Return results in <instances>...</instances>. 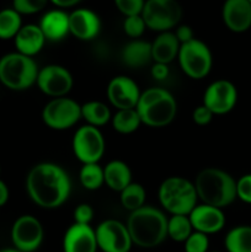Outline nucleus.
I'll list each match as a JSON object with an SVG mask.
<instances>
[{
  "instance_id": "obj_29",
  "label": "nucleus",
  "mask_w": 251,
  "mask_h": 252,
  "mask_svg": "<svg viewBox=\"0 0 251 252\" xmlns=\"http://www.w3.org/2000/svg\"><path fill=\"white\" fill-rule=\"evenodd\" d=\"M79 181L81 186L89 191H95L98 189L103 184V167L98 165V162L95 164H83V167L79 172Z\"/></svg>"
},
{
  "instance_id": "obj_26",
  "label": "nucleus",
  "mask_w": 251,
  "mask_h": 252,
  "mask_svg": "<svg viewBox=\"0 0 251 252\" xmlns=\"http://www.w3.org/2000/svg\"><path fill=\"white\" fill-rule=\"evenodd\" d=\"M228 252H251V226L239 225L231 229L224 239Z\"/></svg>"
},
{
  "instance_id": "obj_28",
  "label": "nucleus",
  "mask_w": 251,
  "mask_h": 252,
  "mask_svg": "<svg viewBox=\"0 0 251 252\" xmlns=\"http://www.w3.org/2000/svg\"><path fill=\"white\" fill-rule=\"evenodd\" d=\"M120 194L121 204L123 206V208L129 212H134L142 208L145 203V198H147L145 189L137 182H132L128 185L125 189L120 192Z\"/></svg>"
},
{
  "instance_id": "obj_36",
  "label": "nucleus",
  "mask_w": 251,
  "mask_h": 252,
  "mask_svg": "<svg viewBox=\"0 0 251 252\" xmlns=\"http://www.w3.org/2000/svg\"><path fill=\"white\" fill-rule=\"evenodd\" d=\"M236 198L251 204V174L244 175L236 181Z\"/></svg>"
},
{
  "instance_id": "obj_7",
  "label": "nucleus",
  "mask_w": 251,
  "mask_h": 252,
  "mask_svg": "<svg viewBox=\"0 0 251 252\" xmlns=\"http://www.w3.org/2000/svg\"><path fill=\"white\" fill-rule=\"evenodd\" d=\"M177 59L182 71L194 80L206 78L213 66L211 49L204 42L197 38L180 46Z\"/></svg>"
},
{
  "instance_id": "obj_44",
  "label": "nucleus",
  "mask_w": 251,
  "mask_h": 252,
  "mask_svg": "<svg viewBox=\"0 0 251 252\" xmlns=\"http://www.w3.org/2000/svg\"><path fill=\"white\" fill-rule=\"evenodd\" d=\"M213 252H218V251H213Z\"/></svg>"
},
{
  "instance_id": "obj_8",
  "label": "nucleus",
  "mask_w": 251,
  "mask_h": 252,
  "mask_svg": "<svg viewBox=\"0 0 251 252\" xmlns=\"http://www.w3.org/2000/svg\"><path fill=\"white\" fill-rule=\"evenodd\" d=\"M140 15L148 29L161 33L170 31L179 24L182 9L177 0H145Z\"/></svg>"
},
{
  "instance_id": "obj_25",
  "label": "nucleus",
  "mask_w": 251,
  "mask_h": 252,
  "mask_svg": "<svg viewBox=\"0 0 251 252\" xmlns=\"http://www.w3.org/2000/svg\"><path fill=\"white\" fill-rule=\"evenodd\" d=\"M81 118H84L89 126L98 128L110 122L112 115L106 103L101 101H89L81 105Z\"/></svg>"
},
{
  "instance_id": "obj_16",
  "label": "nucleus",
  "mask_w": 251,
  "mask_h": 252,
  "mask_svg": "<svg viewBox=\"0 0 251 252\" xmlns=\"http://www.w3.org/2000/svg\"><path fill=\"white\" fill-rule=\"evenodd\" d=\"M188 218L193 230L206 235L218 233L225 225V216L223 209L204 203L197 204L188 214Z\"/></svg>"
},
{
  "instance_id": "obj_34",
  "label": "nucleus",
  "mask_w": 251,
  "mask_h": 252,
  "mask_svg": "<svg viewBox=\"0 0 251 252\" xmlns=\"http://www.w3.org/2000/svg\"><path fill=\"white\" fill-rule=\"evenodd\" d=\"M145 22L143 20L142 15H134V16H127L125 22H123V30H125L126 34L132 38L137 39L144 33L145 30Z\"/></svg>"
},
{
  "instance_id": "obj_33",
  "label": "nucleus",
  "mask_w": 251,
  "mask_h": 252,
  "mask_svg": "<svg viewBox=\"0 0 251 252\" xmlns=\"http://www.w3.org/2000/svg\"><path fill=\"white\" fill-rule=\"evenodd\" d=\"M208 235L193 231L185 241V252H208Z\"/></svg>"
},
{
  "instance_id": "obj_38",
  "label": "nucleus",
  "mask_w": 251,
  "mask_h": 252,
  "mask_svg": "<svg viewBox=\"0 0 251 252\" xmlns=\"http://www.w3.org/2000/svg\"><path fill=\"white\" fill-rule=\"evenodd\" d=\"M213 116L214 115L209 108H207L204 105H201L194 108V111L192 112V120L196 125L207 126L208 123H211Z\"/></svg>"
},
{
  "instance_id": "obj_45",
  "label": "nucleus",
  "mask_w": 251,
  "mask_h": 252,
  "mask_svg": "<svg viewBox=\"0 0 251 252\" xmlns=\"http://www.w3.org/2000/svg\"><path fill=\"white\" fill-rule=\"evenodd\" d=\"M249 1H250V2H251V0H249Z\"/></svg>"
},
{
  "instance_id": "obj_6",
  "label": "nucleus",
  "mask_w": 251,
  "mask_h": 252,
  "mask_svg": "<svg viewBox=\"0 0 251 252\" xmlns=\"http://www.w3.org/2000/svg\"><path fill=\"white\" fill-rule=\"evenodd\" d=\"M38 71L34 59L19 52L7 53L0 58V83L10 90L30 89L36 84Z\"/></svg>"
},
{
  "instance_id": "obj_41",
  "label": "nucleus",
  "mask_w": 251,
  "mask_h": 252,
  "mask_svg": "<svg viewBox=\"0 0 251 252\" xmlns=\"http://www.w3.org/2000/svg\"><path fill=\"white\" fill-rule=\"evenodd\" d=\"M9 201V189L2 180H0V207L5 206Z\"/></svg>"
},
{
  "instance_id": "obj_2",
  "label": "nucleus",
  "mask_w": 251,
  "mask_h": 252,
  "mask_svg": "<svg viewBox=\"0 0 251 252\" xmlns=\"http://www.w3.org/2000/svg\"><path fill=\"white\" fill-rule=\"evenodd\" d=\"M126 225L133 244L139 248H157L167 238L166 216L154 207L143 206L130 212Z\"/></svg>"
},
{
  "instance_id": "obj_11",
  "label": "nucleus",
  "mask_w": 251,
  "mask_h": 252,
  "mask_svg": "<svg viewBox=\"0 0 251 252\" xmlns=\"http://www.w3.org/2000/svg\"><path fill=\"white\" fill-rule=\"evenodd\" d=\"M97 248L103 252H129L133 245L127 225L116 219H107L95 230Z\"/></svg>"
},
{
  "instance_id": "obj_14",
  "label": "nucleus",
  "mask_w": 251,
  "mask_h": 252,
  "mask_svg": "<svg viewBox=\"0 0 251 252\" xmlns=\"http://www.w3.org/2000/svg\"><path fill=\"white\" fill-rule=\"evenodd\" d=\"M238 101V90L231 81L220 79L209 84L203 95V105L213 115H225L230 112Z\"/></svg>"
},
{
  "instance_id": "obj_23",
  "label": "nucleus",
  "mask_w": 251,
  "mask_h": 252,
  "mask_svg": "<svg viewBox=\"0 0 251 252\" xmlns=\"http://www.w3.org/2000/svg\"><path fill=\"white\" fill-rule=\"evenodd\" d=\"M103 179L108 189L121 192L132 184V171L122 160H112L103 167Z\"/></svg>"
},
{
  "instance_id": "obj_13",
  "label": "nucleus",
  "mask_w": 251,
  "mask_h": 252,
  "mask_svg": "<svg viewBox=\"0 0 251 252\" xmlns=\"http://www.w3.org/2000/svg\"><path fill=\"white\" fill-rule=\"evenodd\" d=\"M36 84L44 95L57 98L64 97L70 93L74 80L66 68L58 64H49L39 69Z\"/></svg>"
},
{
  "instance_id": "obj_32",
  "label": "nucleus",
  "mask_w": 251,
  "mask_h": 252,
  "mask_svg": "<svg viewBox=\"0 0 251 252\" xmlns=\"http://www.w3.org/2000/svg\"><path fill=\"white\" fill-rule=\"evenodd\" d=\"M48 0H12V9L20 15H32L46 7Z\"/></svg>"
},
{
  "instance_id": "obj_20",
  "label": "nucleus",
  "mask_w": 251,
  "mask_h": 252,
  "mask_svg": "<svg viewBox=\"0 0 251 252\" xmlns=\"http://www.w3.org/2000/svg\"><path fill=\"white\" fill-rule=\"evenodd\" d=\"M17 52L24 56L33 57L38 54L46 43V37L38 25H25L14 38Z\"/></svg>"
},
{
  "instance_id": "obj_5",
  "label": "nucleus",
  "mask_w": 251,
  "mask_h": 252,
  "mask_svg": "<svg viewBox=\"0 0 251 252\" xmlns=\"http://www.w3.org/2000/svg\"><path fill=\"white\" fill-rule=\"evenodd\" d=\"M157 196L162 208L171 216H188L198 199L194 184L181 176L165 179L159 186Z\"/></svg>"
},
{
  "instance_id": "obj_35",
  "label": "nucleus",
  "mask_w": 251,
  "mask_h": 252,
  "mask_svg": "<svg viewBox=\"0 0 251 252\" xmlns=\"http://www.w3.org/2000/svg\"><path fill=\"white\" fill-rule=\"evenodd\" d=\"M115 4L117 9L127 17L142 14L145 0H115Z\"/></svg>"
},
{
  "instance_id": "obj_19",
  "label": "nucleus",
  "mask_w": 251,
  "mask_h": 252,
  "mask_svg": "<svg viewBox=\"0 0 251 252\" xmlns=\"http://www.w3.org/2000/svg\"><path fill=\"white\" fill-rule=\"evenodd\" d=\"M223 21L230 31L241 33L251 27V2L249 0H225Z\"/></svg>"
},
{
  "instance_id": "obj_30",
  "label": "nucleus",
  "mask_w": 251,
  "mask_h": 252,
  "mask_svg": "<svg viewBox=\"0 0 251 252\" xmlns=\"http://www.w3.org/2000/svg\"><path fill=\"white\" fill-rule=\"evenodd\" d=\"M193 233L188 216H171L167 219V236L176 243H185Z\"/></svg>"
},
{
  "instance_id": "obj_18",
  "label": "nucleus",
  "mask_w": 251,
  "mask_h": 252,
  "mask_svg": "<svg viewBox=\"0 0 251 252\" xmlns=\"http://www.w3.org/2000/svg\"><path fill=\"white\" fill-rule=\"evenodd\" d=\"M97 249L95 230L90 225L74 223L64 234V252H96Z\"/></svg>"
},
{
  "instance_id": "obj_12",
  "label": "nucleus",
  "mask_w": 251,
  "mask_h": 252,
  "mask_svg": "<svg viewBox=\"0 0 251 252\" xmlns=\"http://www.w3.org/2000/svg\"><path fill=\"white\" fill-rule=\"evenodd\" d=\"M44 231L41 221L33 216H21L11 229V240L20 252H33L41 246Z\"/></svg>"
},
{
  "instance_id": "obj_1",
  "label": "nucleus",
  "mask_w": 251,
  "mask_h": 252,
  "mask_svg": "<svg viewBox=\"0 0 251 252\" xmlns=\"http://www.w3.org/2000/svg\"><path fill=\"white\" fill-rule=\"evenodd\" d=\"M30 198L44 209H56L68 201L71 181L68 172L54 162H39L26 177Z\"/></svg>"
},
{
  "instance_id": "obj_31",
  "label": "nucleus",
  "mask_w": 251,
  "mask_h": 252,
  "mask_svg": "<svg viewBox=\"0 0 251 252\" xmlns=\"http://www.w3.org/2000/svg\"><path fill=\"white\" fill-rule=\"evenodd\" d=\"M22 27L21 15L14 9H4L0 11V39L15 38Z\"/></svg>"
},
{
  "instance_id": "obj_43",
  "label": "nucleus",
  "mask_w": 251,
  "mask_h": 252,
  "mask_svg": "<svg viewBox=\"0 0 251 252\" xmlns=\"http://www.w3.org/2000/svg\"><path fill=\"white\" fill-rule=\"evenodd\" d=\"M0 252H20V251L16 250V249H2V250H0Z\"/></svg>"
},
{
  "instance_id": "obj_42",
  "label": "nucleus",
  "mask_w": 251,
  "mask_h": 252,
  "mask_svg": "<svg viewBox=\"0 0 251 252\" xmlns=\"http://www.w3.org/2000/svg\"><path fill=\"white\" fill-rule=\"evenodd\" d=\"M58 7H70L78 4L80 0H49Z\"/></svg>"
},
{
  "instance_id": "obj_9",
  "label": "nucleus",
  "mask_w": 251,
  "mask_h": 252,
  "mask_svg": "<svg viewBox=\"0 0 251 252\" xmlns=\"http://www.w3.org/2000/svg\"><path fill=\"white\" fill-rule=\"evenodd\" d=\"M81 118V105L70 97L52 98L42 110L44 125L54 130L74 127Z\"/></svg>"
},
{
  "instance_id": "obj_17",
  "label": "nucleus",
  "mask_w": 251,
  "mask_h": 252,
  "mask_svg": "<svg viewBox=\"0 0 251 252\" xmlns=\"http://www.w3.org/2000/svg\"><path fill=\"white\" fill-rule=\"evenodd\" d=\"M101 30L100 17L90 9H76L69 14V33L80 41H91Z\"/></svg>"
},
{
  "instance_id": "obj_40",
  "label": "nucleus",
  "mask_w": 251,
  "mask_h": 252,
  "mask_svg": "<svg viewBox=\"0 0 251 252\" xmlns=\"http://www.w3.org/2000/svg\"><path fill=\"white\" fill-rule=\"evenodd\" d=\"M152 76L155 79V80H165V79L169 76V66L166 64H160L155 63L154 65L152 66Z\"/></svg>"
},
{
  "instance_id": "obj_27",
  "label": "nucleus",
  "mask_w": 251,
  "mask_h": 252,
  "mask_svg": "<svg viewBox=\"0 0 251 252\" xmlns=\"http://www.w3.org/2000/svg\"><path fill=\"white\" fill-rule=\"evenodd\" d=\"M111 121H112L113 129L121 134H130L135 132L142 125V120H140L137 108L117 110Z\"/></svg>"
},
{
  "instance_id": "obj_15",
  "label": "nucleus",
  "mask_w": 251,
  "mask_h": 252,
  "mask_svg": "<svg viewBox=\"0 0 251 252\" xmlns=\"http://www.w3.org/2000/svg\"><path fill=\"white\" fill-rule=\"evenodd\" d=\"M138 84L126 75H118L111 79L107 86V97L113 107L117 110L135 108L140 97Z\"/></svg>"
},
{
  "instance_id": "obj_10",
  "label": "nucleus",
  "mask_w": 251,
  "mask_h": 252,
  "mask_svg": "<svg viewBox=\"0 0 251 252\" xmlns=\"http://www.w3.org/2000/svg\"><path fill=\"white\" fill-rule=\"evenodd\" d=\"M71 147L79 161L83 164H95L105 154L106 143L98 128L86 125L76 130Z\"/></svg>"
},
{
  "instance_id": "obj_3",
  "label": "nucleus",
  "mask_w": 251,
  "mask_h": 252,
  "mask_svg": "<svg viewBox=\"0 0 251 252\" xmlns=\"http://www.w3.org/2000/svg\"><path fill=\"white\" fill-rule=\"evenodd\" d=\"M198 199L217 208H225L236 199V181L231 175L217 167H206L194 181Z\"/></svg>"
},
{
  "instance_id": "obj_21",
  "label": "nucleus",
  "mask_w": 251,
  "mask_h": 252,
  "mask_svg": "<svg viewBox=\"0 0 251 252\" xmlns=\"http://www.w3.org/2000/svg\"><path fill=\"white\" fill-rule=\"evenodd\" d=\"M38 26L47 41H62L69 33V14L63 10H51L42 16Z\"/></svg>"
},
{
  "instance_id": "obj_24",
  "label": "nucleus",
  "mask_w": 251,
  "mask_h": 252,
  "mask_svg": "<svg viewBox=\"0 0 251 252\" xmlns=\"http://www.w3.org/2000/svg\"><path fill=\"white\" fill-rule=\"evenodd\" d=\"M122 62L130 68H142L152 58V43L142 39H134L126 44L122 49Z\"/></svg>"
},
{
  "instance_id": "obj_39",
  "label": "nucleus",
  "mask_w": 251,
  "mask_h": 252,
  "mask_svg": "<svg viewBox=\"0 0 251 252\" xmlns=\"http://www.w3.org/2000/svg\"><path fill=\"white\" fill-rule=\"evenodd\" d=\"M175 36L179 39L180 44L187 43V42L192 41V39L194 38L193 31H192L191 27L187 26V25H181V26L177 27L176 32H175Z\"/></svg>"
},
{
  "instance_id": "obj_22",
  "label": "nucleus",
  "mask_w": 251,
  "mask_h": 252,
  "mask_svg": "<svg viewBox=\"0 0 251 252\" xmlns=\"http://www.w3.org/2000/svg\"><path fill=\"white\" fill-rule=\"evenodd\" d=\"M180 42L174 32H161L152 43V58L155 63L169 65L180 51Z\"/></svg>"
},
{
  "instance_id": "obj_4",
  "label": "nucleus",
  "mask_w": 251,
  "mask_h": 252,
  "mask_svg": "<svg viewBox=\"0 0 251 252\" xmlns=\"http://www.w3.org/2000/svg\"><path fill=\"white\" fill-rule=\"evenodd\" d=\"M137 111L142 125L152 128L169 126L177 113V102L172 94L161 88H149L140 94Z\"/></svg>"
},
{
  "instance_id": "obj_37",
  "label": "nucleus",
  "mask_w": 251,
  "mask_h": 252,
  "mask_svg": "<svg viewBox=\"0 0 251 252\" xmlns=\"http://www.w3.org/2000/svg\"><path fill=\"white\" fill-rule=\"evenodd\" d=\"M94 218V209L90 204L81 203L74 209V221L76 224L90 225V221Z\"/></svg>"
}]
</instances>
